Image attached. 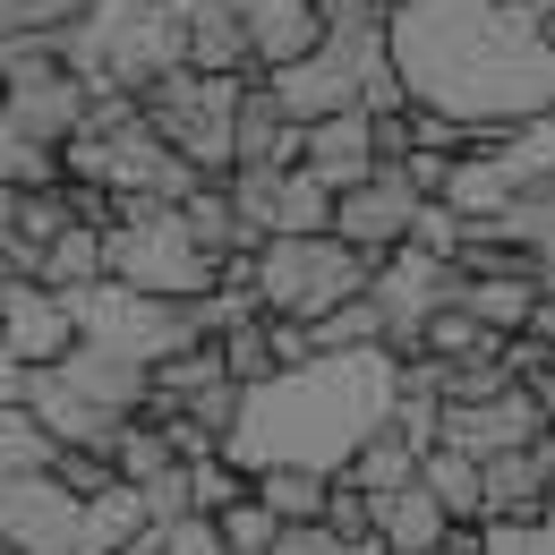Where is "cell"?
<instances>
[{
  "mask_svg": "<svg viewBox=\"0 0 555 555\" xmlns=\"http://www.w3.org/2000/svg\"><path fill=\"white\" fill-rule=\"evenodd\" d=\"M393 393H402V359L393 350H350V359H317L299 376H274L240 402V436L231 462L257 470H325L343 479L350 453L367 436L393 427Z\"/></svg>",
  "mask_w": 555,
  "mask_h": 555,
  "instance_id": "cell-2",
  "label": "cell"
},
{
  "mask_svg": "<svg viewBox=\"0 0 555 555\" xmlns=\"http://www.w3.org/2000/svg\"><path fill=\"white\" fill-rule=\"evenodd\" d=\"M35 418L61 436V453H112L129 427L145 418V402H154V376L145 367H129V359H112V350H86L77 343L61 367H43L35 376Z\"/></svg>",
  "mask_w": 555,
  "mask_h": 555,
  "instance_id": "cell-4",
  "label": "cell"
},
{
  "mask_svg": "<svg viewBox=\"0 0 555 555\" xmlns=\"http://www.w3.org/2000/svg\"><path fill=\"white\" fill-rule=\"evenodd\" d=\"M0 343L43 376V367H61L86 334H77V308L52 291V282H9V291H0Z\"/></svg>",
  "mask_w": 555,
  "mask_h": 555,
  "instance_id": "cell-13",
  "label": "cell"
},
{
  "mask_svg": "<svg viewBox=\"0 0 555 555\" xmlns=\"http://www.w3.org/2000/svg\"><path fill=\"white\" fill-rule=\"evenodd\" d=\"M385 555H402V547H385Z\"/></svg>",
  "mask_w": 555,
  "mask_h": 555,
  "instance_id": "cell-37",
  "label": "cell"
},
{
  "mask_svg": "<svg viewBox=\"0 0 555 555\" xmlns=\"http://www.w3.org/2000/svg\"><path fill=\"white\" fill-rule=\"evenodd\" d=\"M436 206V197H418V180L411 171H376V180H359L343 197V214H334V240H350L359 257H402L418 240V214Z\"/></svg>",
  "mask_w": 555,
  "mask_h": 555,
  "instance_id": "cell-10",
  "label": "cell"
},
{
  "mask_svg": "<svg viewBox=\"0 0 555 555\" xmlns=\"http://www.w3.org/2000/svg\"><path fill=\"white\" fill-rule=\"evenodd\" d=\"M495 231H504V240H513V248H521V257H530L539 274H555V189H539V197H521V206L504 214Z\"/></svg>",
  "mask_w": 555,
  "mask_h": 555,
  "instance_id": "cell-27",
  "label": "cell"
},
{
  "mask_svg": "<svg viewBox=\"0 0 555 555\" xmlns=\"http://www.w3.org/2000/svg\"><path fill=\"white\" fill-rule=\"evenodd\" d=\"M418 462H427V453H418L411 436H402V427H385V436H367V444L350 453L343 479L359 487L367 504H393V495H411V487H418Z\"/></svg>",
  "mask_w": 555,
  "mask_h": 555,
  "instance_id": "cell-19",
  "label": "cell"
},
{
  "mask_svg": "<svg viewBox=\"0 0 555 555\" xmlns=\"http://www.w3.org/2000/svg\"><path fill=\"white\" fill-rule=\"evenodd\" d=\"M52 470H61V436L35 418V402H9V411H0V487L52 479Z\"/></svg>",
  "mask_w": 555,
  "mask_h": 555,
  "instance_id": "cell-21",
  "label": "cell"
},
{
  "mask_svg": "<svg viewBox=\"0 0 555 555\" xmlns=\"http://www.w3.org/2000/svg\"><path fill=\"white\" fill-rule=\"evenodd\" d=\"M231 206L248 214L257 240H325L343 197L317 171H231Z\"/></svg>",
  "mask_w": 555,
  "mask_h": 555,
  "instance_id": "cell-9",
  "label": "cell"
},
{
  "mask_svg": "<svg viewBox=\"0 0 555 555\" xmlns=\"http://www.w3.org/2000/svg\"><path fill=\"white\" fill-rule=\"evenodd\" d=\"M436 555H487V530H453V547H436Z\"/></svg>",
  "mask_w": 555,
  "mask_h": 555,
  "instance_id": "cell-33",
  "label": "cell"
},
{
  "mask_svg": "<svg viewBox=\"0 0 555 555\" xmlns=\"http://www.w3.org/2000/svg\"><path fill=\"white\" fill-rule=\"evenodd\" d=\"M487 555H555V521L547 530H487Z\"/></svg>",
  "mask_w": 555,
  "mask_h": 555,
  "instance_id": "cell-32",
  "label": "cell"
},
{
  "mask_svg": "<svg viewBox=\"0 0 555 555\" xmlns=\"http://www.w3.org/2000/svg\"><path fill=\"white\" fill-rule=\"evenodd\" d=\"M240 77H197V69H171L154 94H145V129L171 145L197 180H231L240 171V138H231V120H240Z\"/></svg>",
  "mask_w": 555,
  "mask_h": 555,
  "instance_id": "cell-8",
  "label": "cell"
},
{
  "mask_svg": "<svg viewBox=\"0 0 555 555\" xmlns=\"http://www.w3.org/2000/svg\"><path fill=\"white\" fill-rule=\"evenodd\" d=\"M248 282H257V308L274 317V325H325V317H343L350 299H367L376 291V257H359L350 240H266L257 248V266H248Z\"/></svg>",
  "mask_w": 555,
  "mask_h": 555,
  "instance_id": "cell-5",
  "label": "cell"
},
{
  "mask_svg": "<svg viewBox=\"0 0 555 555\" xmlns=\"http://www.w3.org/2000/svg\"><path fill=\"white\" fill-rule=\"evenodd\" d=\"M17 197H26V189H0V240L17 231Z\"/></svg>",
  "mask_w": 555,
  "mask_h": 555,
  "instance_id": "cell-34",
  "label": "cell"
},
{
  "mask_svg": "<svg viewBox=\"0 0 555 555\" xmlns=\"http://www.w3.org/2000/svg\"><path fill=\"white\" fill-rule=\"evenodd\" d=\"M112 282H129V291H145V299H171V308H206L231 274L189 240L180 214L129 206V214H120V231H112Z\"/></svg>",
  "mask_w": 555,
  "mask_h": 555,
  "instance_id": "cell-7",
  "label": "cell"
},
{
  "mask_svg": "<svg viewBox=\"0 0 555 555\" xmlns=\"http://www.w3.org/2000/svg\"><path fill=\"white\" fill-rule=\"evenodd\" d=\"M0 112L9 129L43 154H69L86 129H94V86L77 69H52V77H26V86H0Z\"/></svg>",
  "mask_w": 555,
  "mask_h": 555,
  "instance_id": "cell-12",
  "label": "cell"
},
{
  "mask_svg": "<svg viewBox=\"0 0 555 555\" xmlns=\"http://www.w3.org/2000/svg\"><path fill=\"white\" fill-rule=\"evenodd\" d=\"M418 487L462 521V530H479L487 521V462H470V453H453V444H436L427 462H418Z\"/></svg>",
  "mask_w": 555,
  "mask_h": 555,
  "instance_id": "cell-22",
  "label": "cell"
},
{
  "mask_svg": "<svg viewBox=\"0 0 555 555\" xmlns=\"http://www.w3.org/2000/svg\"><path fill=\"white\" fill-rule=\"evenodd\" d=\"M61 43H69V69L94 94H129V103H145L171 69H189L171 0H94Z\"/></svg>",
  "mask_w": 555,
  "mask_h": 555,
  "instance_id": "cell-3",
  "label": "cell"
},
{
  "mask_svg": "<svg viewBox=\"0 0 555 555\" xmlns=\"http://www.w3.org/2000/svg\"><path fill=\"white\" fill-rule=\"evenodd\" d=\"M274 555H385V547H350L334 521H299V530H282Z\"/></svg>",
  "mask_w": 555,
  "mask_h": 555,
  "instance_id": "cell-31",
  "label": "cell"
},
{
  "mask_svg": "<svg viewBox=\"0 0 555 555\" xmlns=\"http://www.w3.org/2000/svg\"><path fill=\"white\" fill-rule=\"evenodd\" d=\"M479 154H495V163H504V180H513L521 197L555 189V120H530V129H513V138H487Z\"/></svg>",
  "mask_w": 555,
  "mask_h": 555,
  "instance_id": "cell-23",
  "label": "cell"
},
{
  "mask_svg": "<svg viewBox=\"0 0 555 555\" xmlns=\"http://www.w3.org/2000/svg\"><path fill=\"white\" fill-rule=\"evenodd\" d=\"M495 334H487L470 308H444V317H427V334H418V359H444V367H470V359H495Z\"/></svg>",
  "mask_w": 555,
  "mask_h": 555,
  "instance_id": "cell-25",
  "label": "cell"
},
{
  "mask_svg": "<svg viewBox=\"0 0 555 555\" xmlns=\"http://www.w3.org/2000/svg\"><path fill=\"white\" fill-rule=\"evenodd\" d=\"M257 504L274 513L282 530H299V521H325L334 479H325V470H257Z\"/></svg>",
  "mask_w": 555,
  "mask_h": 555,
  "instance_id": "cell-24",
  "label": "cell"
},
{
  "mask_svg": "<svg viewBox=\"0 0 555 555\" xmlns=\"http://www.w3.org/2000/svg\"><path fill=\"white\" fill-rule=\"evenodd\" d=\"M163 555H231V539L206 513H180V521H163Z\"/></svg>",
  "mask_w": 555,
  "mask_h": 555,
  "instance_id": "cell-30",
  "label": "cell"
},
{
  "mask_svg": "<svg viewBox=\"0 0 555 555\" xmlns=\"http://www.w3.org/2000/svg\"><path fill=\"white\" fill-rule=\"evenodd\" d=\"M171 9H180V52H189V69L257 86V52H248V26H240L231 0H171Z\"/></svg>",
  "mask_w": 555,
  "mask_h": 555,
  "instance_id": "cell-16",
  "label": "cell"
},
{
  "mask_svg": "<svg viewBox=\"0 0 555 555\" xmlns=\"http://www.w3.org/2000/svg\"><path fill=\"white\" fill-rule=\"evenodd\" d=\"M376 9H385V17H411V9H418V0H376Z\"/></svg>",
  "mask_w": 555,
  "mask_h": 555,
  "instance_id": "cell-35",
  "label": "cell"
},
{
  "mask_svg": "<svg viewBox=\"0 0 555 555\" xmlns=\"http://www.w3.org/2000/svg\"><path fill=\"white\" fill-rule=\"evenodd\" d=\"M0 555H9V539H0Z\"/></svg>",
  "mask_w": 555,
  "mask_h": 555,
  "instance_id": "cell-36",
  "label": "cell"
},
{
  "mask_svg": "<svg viewBox=\"0 0 555 555\" xmlns=\"http://www.w3.org/2000/svg\"><path fill=\"white\" fill-rule=\"evenodd\" d=\"M231 138H240V171H299V163H308V129L282 112V94L266 86V77L240 94Z\"/></svg>",
  "mask_w": 555,
  "mask_h": 555,
  "instance_id": "cell-17",
  "label": "cell"
},
{
  "mask_svg": "<svg viewBox=\"0 0 555 555\" xmlns=\"http://www.w3.org/2000/svg\"><path fill=\"white\" fill-rule=\"evenodd\" d=\"M0 539L9 555H86V495H69L61 479H17L0 487Z\"/></svg>",
  "mask_w": 555,
  "mask_h": 555,
  "instance_id": "cell-11",
  "label": "cell"
},
{
  "mask_svg": "<svg viewBox=\"0 0 555 555\" xmlns=\"http://www.w3.org/2000/svg\"><path fill=\"white\" fill-rule=\"evenodd\" d=\"M555 521V436L530 453L487 462V521L479 530H547Z\"/></svg>",
  "mask_w": 555,
  "mask_h": 555,
  "instance_id": "cell-14",
  "label": "cell"
},
{
  "mask_svg": "<svg viewBox=\"0 0 555 555\" xmlns=\"http://www.w3.org/2000/svg\"><path fill=\"white\" fill-rule=\"evenodd\" d=\"M69 231H77V197H69V180H61V189H26V197H17V240H26V248H43V257H52Z\"/></svg>",
  "mask_w": 555,
  "mask_h": 555,
  "instance_id": "cell-26",
  "label": "cell"
},
{
  "mask_svg": "<svg viewBox=\"0 0 555 555\" xmlns=\"http://www.w3.org/2000/svg\"><path fill=\"white\" fill-rule=\"evenodd\" d=\"M299 171H317L334 197H350L359 180H376V171H385V163H376V120H367V112L317 120V129H308V163H299Z\"/></svg>",
  "mask_w": 555,
  "mask_h": 555,
  "instance_id": "cell-18",
  "label": "cell"
},
{
  "mask_svg": "<svg viewBox=\"0 0 555 555\" xmlns=\"http://www.w3.org/2000/svg\"><path fill=\"white\" fill-rule=\"evenodd\" d=\"M77 334L86 350H112V359H129V367H171V359H189V350H206V325H197V308H171V299H145L129 282H94V291H77Z\"/></svg>",
  "mask_w": 555,
  "mask_h": 555,
  "instance_id": "cell-6",
  "label": "cell"
},
{
  "mask_svg": "<svg viewBox=\"0 0 555 555\" xmlns=\"http://www.w3.org/2000/svg\"><path fill=\"white\" fill-rule=\"evenodd\" d=\"M94 0H0V35H69Z\"/></svg>",
  "mask_w": 555,
  "mask_h": 555,
  "instance_id": "cell-29",
  "label": "cell"
},
{
  "mask_svg": "<svg viewBox=\"0 0 555 555\" xmlns=\"http://www.w3.org/2000/svg\"><path fill=\"white\" fill-rule=\"evenodd\" d=\"M547 9H555V0H547Z\"/></svg>",
  "mask_w": 555,
  "mask_h": 555,
  "instance_id": "cell-38",
  "label": "cell"
},
{
  "mask_svg": "<svg viewBox=\"0 0 555 555\" xmlns=\"http://www.w3.org/2000/svg\"><path fill=\"white\" fill-rule=\"evenodd\" d=\"M393 77L418 112H444L479 138H513L530 120H555L547 9L418 0L411 17H393Z\"/></svg>",
  "mask_w": 555,
  "mask_h": 555,
  "instance_id": "cell-1",
  "label": "cell"
},
{
  "mask_svg": "<svg viewBox=\"0 0 555 555\" xmlns=\"http://www.w3.org/2000/svg\"><path fill=\"white\" fill-rule=\"evenodd\" d=\"M453 513L427 495V487H411V495H393V504H376V539L385 547H402V555H436V547H453Z\"/></svg>",
  "mask_w": 555,
  "mask_h": 555,
  "instance_id": "cell-20",
  "label": "cell"
},
{
  "mask_svg": "<svg viewBox=\"0 0 555 555\" xmlns=\"http://www.w3.org/2000/svg\"><path fill=\"white\" fill-rule=\"evenodd\" d=\"M240 26H248V52H257V77H282L299 61L325 52V0H231Z\"/></svg>",
  "mask_w": 555,
  "mask_h": 555,
  "instance_id": "cell-15",
  "label": "cell"
},
{
  "mask_svg": "<svg viewBox=\"0 0 555 555\" xmlns=\"http://www.w3.org/2000/svg\"><path fill=\"white\" fill-rule=\"evenodd\" d=\"M222 367H231V385L240 393H257V385H274L282 359H274V325L257 317V325H240V334H222Z\"/></svg>",
  "mask_w": 555,
  "mask_h": 555,
  "instance_id": "cell-28",
  "label": "cell"
}]
</instances>
